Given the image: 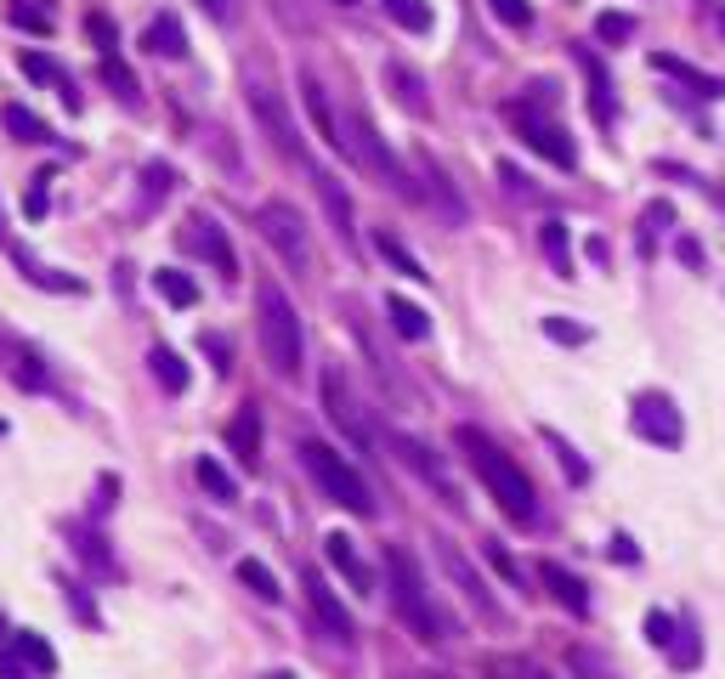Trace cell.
Instances as JSON below:
<instances>
[{"mask_svg":"<svg viewBox=\"0 0 725 679\" xmlns=\"http://www.w3.org/2000/svg\"><path fill=\"white\" fill-rule=\"evenodd\" d=\"M454 442L465 448L470 470L481 476V488H488L499 499V510L516 521V526H534L539 521V499H534V481H527V470L494 442V436H481L476 425H459L454 430Z\"/></svg>","mask_w":725,"mask_h":679,"instance_id":"1","label":"cell"},{"mask_svg":"<svg viewBox=\"0 0 725 679\" xmlns=\"http://www.w3.org/2000/svg\"><path fill=\"white\" fill-rule=\"evenodd\" d=\"M256 328H261V357L278 379H296L301 374V357H307V340H301V317L289 306V295L278 283H261L256 289Z\"/></svg>","mask_w":725,"mask_h":679,"instance_id":"2","label":"cell"},{"mask_svg":"<svg viewBox=\"0 0 725 679\" xmlns=\"http://www.w3.org/2000/svg\"><path fill=\"white\" fill-rule=\"evenodd\" d=\"M385 577H392V600H397V617L408 623V635L425 640V646H443L448 640V617L431 600L425 577H420V561L408 550H385Z\"/></svg>","mask_w":725,"mask_h":679,"instance_id":"3","label":"cell"},{"mask_svg":"<svg viewBox=\"0 0 725 679\" xmlns=\"http://www.w3.org/2000/svg\"><path fill=\"white\" fill-rule=\"evenodd\" d=\"M301 464L312 470V481H318V488L334 499V504H341V510H352V515H374V493H369V481L341 459V453H334L329 442H318V436H307V442H301Z\"/></svg>","mask_w":725,"mask_h":679,"instance_id":"4","label":"cell"},{"mask_svg":"<svg viewBox=\"0 0 725 679\" xmlns=\"http://www.w3.org/2000/svg\"><path fill=\"white\" fill-rule=\"evenodd\" d=\"M256 227H261V238H267V244H272L289 267H296V272H307V267H312L307 221H301V210H296V205H283V199L261 205V210H256Z\"/></svg>","mask_w":725,"mask_h":679,"instance_id":"5","label":"cell"},{"mask_svg":"<svg viewBox=\"0 0 725 679\" xmlns=\"http://www.w3.org/2000/svg\"><path fill=\"white\" fill-rule=\"evenodd\" d=\"M630 425H635V436H646L652 448H681V442H686L681 408H674L669 397H657V391L635 397V408H630Z\"/></svg>","mask_w":725,"mask_h":679,"instance_id":"6","label":"cell"},{"mask_svg":"<svg viewBox=\"0 0 725 679\" xmlns=\"http://www.w3.org/2000/svg\"><path fill=\"white\" fill-rule=\"evenodd\" d=\"M250 108H256L261 130L278 142V154H283V159H307V148H301V130H296V119H289V108L278 103V91H272L267 80H250Z\"/></svg>","mask_w":725,"mask_h":679,"instance_id":"7","label":"cell"},{"mask_svg":"<svg viewBox=\"0 0 725 679\" xmlns=\"http://www.w3.org/2000/svg\"><path fill=\"white\" fill-rule=\"evenodd\" d=\"M346 130H352V154L385 181V187H397V192H408V176H403V165H397V154L392 148H385V142H380V130L363 119V114H352L346 119Z\"/></svg>","mask_w":725,"mask_h":679,"instance_id":"8","label":"cell"},{"mask_svg":"<svg viewBox=\"0 0 725 679\" xmlns=\"http://www.w3.org/2000/svg\"><path fill=\"white\" fill-rule=\"evenodd\" d=\"M510 114H516V130H521V142H527L534 154H545L556 170H572V165H578V148L567 142L561 125H550V119H539V114H527V108H510Z\"/></svg>","mask_w":725,"mask_h":679,"instance_id":"9","label":"cell"},{"mask_svg":"<svg viewBox=\"0 0 725 679\" xmlns=\"http://www.w3.org/2000/svg\"><path fill=\"white\" fill-rule=\"evenodd\" d=\"M301 584H307V606H312V617L323 623V635H329L334 646H352V635H358V623H352V612H346L341 600H334V589L323 584V577H318V572H307V577H301Z\"/></svg>","mask_w":725,"mask_h":679,"instance_id":"10","label":"cell"},{"mask_svg":"<svg viewBox=\"0 0 725 679\" xmlns=\"http://www.w3.org/2000/svg\"><path fill=\"white\" fill-rule=\"evenodd\" d=\"M323 408H329V419H334V425H341V430L352 436V448H363V453H369V425H363V414H358V403H352V391H346L341 368H329V374H323Z\"/></svg>","mask_w":725,"mask_h":679,"instance_id":"11","label":"cell"},{"mask_svg":"<svg viewBox=\"0 0 725 679\" xmlns=\"http://www.w3.org/2000/svg\"><path fill=\"white\" fill-rule=\"evenodd\" d=\"M392 448H397V459H403L408 470H420V476L431 481V488L443 493V504H459V488H454V476L443 470V459L431 453L425 442H414V436H392Z\"/></svg>","mask_w":725,"mask_h":679,"instance_id":"12","label":"cell"},{"mask_svg":"<svg viewBox=\"0 0 725 679\" xmlns=\"http://www.w3.org/2000/svg\"><path fill=\"white\" fill-rule=\"evenodd\" d=\"M187 244L199 250V255H205V261H210V267H216L221 278H238V255H232L227 232H221V227H216L210 216H193V221H187Z\"/></svg>","mask_w":725,"mask_h":679,"instance_id":"13","label":"cell"},{"mask_svg":"<svg viewBox=\"0 0 725 679\" xmlns=\"http://www.w3.org/2000/svg\"><path fill=\"white\" fill-rule=\"evenodd\" d=\"M323 555H329V566L341 572V577H346V584H352L358 595H374V572L363 566V555L352 550V539H346V532H329V539H323Z\"/></svg>","mask_w":725,"mask_h":679,"instance_id":"14","label":"cell"},{"mask_svg":"<svg viewBox=\"0 0 725 679\" xmlns=\"http://www.w3.org/2000/svg\"><path fill=\"white\" fill-rule=\"evenodd\" d=\"M227 448H232L238 464H250V470L261 464V408H256V403L232 414V425H227Z\"/></svg>","mask_w":725,"mask_h":679,"instance_id":"15","label":"cell"},{"mask_svg":"<svg viewBox=\"0 0 725 679\" xmlns=\"http://www.w3.org/2000/svg\"><path fill=\"white\" fill-rule=\"evenodd\" d=\"M301 103H307V114H312V125H318V136L329 142V148H346L341 125H334V114H329V96H323V85L312 74H301Z\"/></svg>","mask_w":725,"mask_h":679,"instance_id":"16","label":"cell"},{"mask_svg":"<svg viewBox=\"0 0 725 679\" xmlns=\"http://www.w3.org/2000/svg\"><path fill=\"white\" fill-rule=\"evenodd\" d=\"M539 577H545V589H550V595H556V600L572 612V617H584V612H590V595H584V584H578V577H572L567 566L545 561V566H539Z\"/></svg>","mask_w":725,"mask_h":679,"instance_id":"17","label":"cell"},{"mask_svg":"<svg viewBox=\"0 0 725 679\" xmlns=\"http://www.w3.org/2000/svg\"><path fill=\"white\" fill-rule=\"evenodd\" d=\"M652 69L669 74V80H681V85H692L697 96H725V80H714V74H703V69H692L681 58H669V52H652Z\"/></svg>","mask_w":725,"mask_h":679,"instance_id":"18","label":"cell"},{"mask_svg":"<svg viewBox=\"0 0 725 679\" xmlns=\"http://www.w3.org/2000/svg\"><path fill=\"white\" fill-rule=\"evenodd\" d=\"M443 566L454 572V584L465 589V600H470V606H481V617H494V612H499V606H494V595L481 589V577H476V572L465 566V555H459L454 544H443Z\"/></svg>","mask_w":725,"mask_h":679,"instance_id":"19","label":"cell"},{"mask_svg":"<svg viewBox=\"0 0 725 679\" xmlns=\"http://www.w3.org/2000/svg\"><path fill=\"white\" fill-rule=\"evenodd\" d=\"M142 45H148L154 58H187V29H182V18H154L148 23V34H142Z\"/></svg>","mask_w":725,"mask_h":679,"instance_id":"20","label":"cell"},{"mask_svg":"<svg viewBox=\"0 0 725 679\" xmlns=\"http://www.w3.org/2000/svg\"><path fill=\"white\" fill-rule=\"evenodd\" d=\"M385 85L397 91V103H403L408 114H420V119L431 114V103H425V80H420L408 63H385Z\"/></svg>","mask_w":725,"mask_h":679,"instance_id":"21","label":"cell"},{"mask_svg":"<svg viewBox=\"0 0 725 679\" xmlns=\"http://www.w3.org/2000/svg\"><path fill=\"white\" fill-rule=\"evenodd\" d=\"M23 74H29V80H40V85H58V91H63V103H69V108H80V91H74V80H69V74H63L52 58H45V52H23Z\"/></svg>","mask_w":725,"mask_h":679,"instance_id":"22","label":"cell"},{"mask_svg":"<svg viewBox=\"0 0 725 679\" xmlns=\"http://www.w3.org/2000/svg\"><path fill=\"white\" fill-rule=\"evenodd\" d=\"M578 69L590 74V108H595V119L612 125V80H607L601 58H595V52H578Z\"/></svg>","mask_w":725,"mask_h":679,"instance_id":"23","label":"cell"},{"mask_svg":"<svg viewBox=\"0 0 725 679\" xmlns=\"http://www.w3.org/2000/svg\"><path fill=\"white\" fill-rule=\"evenodd\" d=\"M318 192H323V205H329V221H334V232L352 244V199H346V187L334 181L329 170H318Z\"/></svg>","mask_w":725,"mask_h":679,"instance_id":"24","label":"cell"},{"mask_svg":"<svg viewBox=\"0 0 725 679\" xmlns=\"http://www.w3.org/2000/svg\"><path fill=\"white\" fill-rule=\"evenodd\" d=\"M385 317H392V328H397L403 340H425V334H431L425 306H414L408 295H392V301H385Z\"/></svg>","mask_w":725,"mask_h":679,"instance_id":"25","label":"cell"},{"mask_svg":"<svg viewBox=\"0 0 725 679\" xmlns=\"http://www.w3.org/2000/svg\"><path fill=\"white\" fill-rule=\"evenodd\" d=\"M374 250H380L385 261H392V267H397L403 278H414V283H425V278H431V272L420 267V255H414V250L403 244V238H392V232H374Z\"/></svg>","mask_w":725,"mask_h":679,"instance_id":"26","label":"cell"},{"mask_svg":"<svg viewBox=\"0 0 725 679\" xmlns=\"http://www.w3.org/2000/svg\"><path fill=\"white\" fill-rule=\"evenodd\" d=\"M154 289H159V301L165 306H193V301H199V283H193L187 272H176V267H165V272H154Z\"/></svg>","mask_w":725,"mask_h":679,"instance_id":"27","label":"cell"},{"mask_svg":"<svg viewBox=\"0 0 725 679\" xmlns=\"http://www.w3.org/2000/svg\"><path fill=\"white\" fill-rule=\"evenodd\" d=\"M148 368H154V379L165 385L170 397H182V391H187V363H182L170 346H154V352H148Z\"/></svg>","mask_w":725,"mask_h":679,"instance_id":"28","label":"cell"},{"mask_svg":"<svg viewBox=\"0 0 725 679\" xmlns=\"http://www.w3.org/2000/svg\"><path fill=\"white\" fill-rule=\"evenodd\" d=\"M238 584H245L256 600H267V606H278V600H283V589H278L272 566H261V561H238Z\"/></svg>","mask_w":725,"mask_h":679,"instance_id":"29","label":"cell"},{"mask_svg":"<svg viewBox=\"0 0 725 679\" xmlns=\"http://www.w3.org/2000/svg\"><path fill=\"white\" fill-rule=\"evenodd\" d=\"M193 476H199V488H205L216 504H238V481H232L216 459H199V464H193Z\"/></svg>","mask_w":725,"mask_h":679,"instance_id":"30","label":"cell"},{"mask_svg":"<svg viewBox=\"0 0 725 679\" xmlns=\"http://www.w3.org/2000/svg\"><path fill=\"white\" fill-rule=\"evenodd\" d=\"M669 662L681 668V673H692V668L703 662V640H697V628H692V623L674 628V640H669Z\"/></svg>","mask_w":725,"mask_h":679,"instance_id":"31","label":"cell"},{"mask_svg":"<svg viewBox=\"0 0 725 679\" xmlns=\"http://www.w3.org/2000/svg\"><path fill=\"white\" fill-rule=\"evenodd\" d=\"M380 7H385V18H392L397 29H408V34L431 29V7H425V0H380Z\"/></svg>","mask_w":725,"mask_h":679,"instance_id":"32","label":"cell"},{"mask_svg":"<svg viewBox=\"0 0 725 679\" xmlns=\"http://www.w3.org/2000/svg\"><path fill=\"white\" fill-rule=\"evenodd\" d=\"M0 119H7V130H12L18 142H52V125L34 119L23 103H7V114H0Z\"/></svg>","mask_w":725,"mask_h":679,"instance_id":"33","label":"cell"},{"mask_svg":"<svg viewBox=\"0 0 725 679\" xmlns=\"http://www.w3.org/2000/svg\"><path fill=\"white\" fill-rule=\"evenodd\" d=\"M12 651H18L34 673H58V651H52V640H40V635H18V640H12Z\"/></svg>","mask_w":725,"mask_h":679,"instance_id":"34","label":"cell"},{"mask_svg":"<svg viewBox=\"0 0 725 679\" xmlns=\"http://www.w3.org/2000/svg\"><path fill=\"white\" fill-rule=\"evenodd\" d=\"M539 244H545V255H550V267H556L561 278H572V250H567V227H561V221H545V232H539Z\"/></svg>","mask_w":725,"mask_h":679,"instance_id":"35","label":"cell"},{"mask_svg":"<svg viewBox=\"0 0 725 679\" xmlns=\"http://www.w3.org/2000/svg\"><path fill=\"white\" fill-rule=\"evenodd\" d=\"M545 442H550V453L561 459V470H567L572 481H590V464H584V459H578V448L567 442V436H556V430H545Z\"/></svg>","mask_w":725,"mask_h":679,"instance_id":"36","label":"cell"},{"mask_svg":"<svg viewBox=\"0 0 725 679\" xmlns=\"http://www.w3.org/2000/svg\"><path fill=\"white\" fill-rule=\"evenodd\" d=\"M85 34L96 40V52H103V58H114V52H120V34H114L108 12H85Z\"/></svg>","mask_w":725,"mask_h":679,"instance_id":"37","label":"cell"},{"mask_svg":"<svg viewBox=\"0 0 725 679\" xmlns=\"http://www.w3.org/2000/svg\"><path fill=\"white\" fill-rule=\"evenodd\" d=\"M488 7L505 29H534V7H527V0H488Z\"/></svg>","mask_w":725,"mask_h":679,"instance_id":"38","label":"cell"},{"mask_svg":"<svg viewBox=\"0 0 725 679\" xmlns=\"http://www.w3.org/2000/svg\"><path fill=\"white\" fill-rule=\"evenodd\" d=\"M595 34H601L607 45H618V40L635 34V18H630V12H601V18H595Z\"/></svg>","mask_w":725,"mask_h":679,"instance_id":"39","label":"cell"},{"mask_svg":"<svg viewBox=\"0 0 725 679\" xmlns=\"http://www.w3.org/2000/svg\"><path fill=\"white\" fill-rule=\"evenodd\" d=\"M674 628H681V617H669V612H646V640H652L657 651H669Z\"/></svg>","mask_w":725,"mask_h":679,"instance_id":"40","label":"cell"},{"mask_svg":"<svg viewBox=\"0 0 725 679\" xmlns=\"http://www.w3.org/2000/svg\"><path fill=\"white\" fill-rule=\"evenodd\" d=\"M103 80H108V85L125 96V103H136V74H131L120 58H103Z\"/></svg>","mask_w":725,"mask_h":679,"instance_id":"41","label":"cell"},{"mask_svg":"<svg viewBox=\"0 0 725 679\" xmlns=\"http://www.w3.org/2000/svg\"><path fill=\"white\" fill-rule=\"evenodd\" d=\"M12 23H18V29H29V34H52V12L29 7V0H18V7H12Z\"/></svg>","mask_w":725,"mask_h":679,"instance_id":"42","label":"cell"},{"mask_svg":"<svg viewBox=\"0 0 725 679\" xmlns=\"http://www.w3.org/2000/svg\"><path fill=\"white\" fill-rule=\"evenodd\" d=\"M567 662H572V673H584V679H618L595 651H584V646H578V651H567Z\"/></svg>","mask_w":725,"mask_h":679,"instance_id":"43","label":"cell"},{"mask_svg":"<svg viewBox=\"0 0 725 679\" xmlns=\"http://www.w3.org/2000/svg\"><path fill=\"white\" fill-rule=\"evenodd\" d=\"M545 334H550V340H561V346H584V340H590V328H584V323H567V317H545Z\"/></svg>","mask_w":725,"mask_h":679,"instance_id":"44","label":"cell"},{"mask_svg":"<svg viewBox=\"0 0 725 679\" xmlns=\"http://www.w3.org/2000/svg\"><path fill=\"white\" fill-rule=\"evenodd\" d=\"M45 205H52V187H45V176H34L29 199H23V216H29V221H40V216H45Z\"/></svg>","mask_w":725,"mask_h":679,"instance_id":"45","label":"cell"},{"mask_svg":"<svg viewBox=\"0 0 725 679\" xmlns=\"http://www.w3.org/2000/svg\"><path fill=\"white\" fill-rule=\"evenodd\" d=\"M142 181H148V199H165V192H170V165H148V170H142Z\"/></svg>","mask_w":725,"mask_h":679,"instance_id":"46","label":"cell"},{"mask_svg":"<svg viewBox=\"0 0 725 679\" xmlns=\"http://www.w3.org/2000/svg\"><path fill=\"white\" fill-rule=\"evenodd\" d=\"M607 555H612V561H623V566H635V561H641V550H635V539H623V532H618V539L607 544Z\"/></svg>","mask_w":725,"mask_h":679,"instance_id":"47","label":"cell"},{"mask_svg":"<svg viewBox=\"0 0 725 679\" xmlns=\"http://www.w3.org/2000/svg\"><path fill=\"white\" fill-rule=\"evenodd\" d=\"M205 352L216 357V368H221V374L232 368V346H227V340H221V334H205Z\"/></svg>","mask_w":725,"mask_h":679,"instance_id":"48","label":"cell"},{"mask_svg":"<svg viewBox=\"0 0 725 679\" xmlns=\"http://www.w3.org/2000/svg\"><path fill=\"white\" fill-rule=\"evenodd\" d=\"M199 7H205L216 23H232V18H238V0H199Z\"/></svg>","mask_w":725,"mask_h":679,"instance_id":"49","label":"cell"},{"mask_svg":"<svg viewBox=\"0 0 725 679\" xmlns=\"http://www.w3.org/2000/svg\"><path fill=\"white\" fill-rule=\"evenodd\" d=\"M488 561H494V566H499V572L510 577V584H521V572H516V561H510V555H505L499 544H488Z\"/></svg>","mask_w":725,"mask_h":679,"instance_id":"50","label":"cell"},{"mask_svg":"<svg viewBox=\"0 0 725 679\" xmlns=\"http://www.w3.org/2000/svg\"><path fill=\"white\" fill-rule=\"evenodd\" d=\"M0 679H29V662L23 657H0Z\"/></svg>","mask_w":725,"mask_h":679,"instance_id":"51","label":"cell"},{"mask_svg":"<svg viewBox=\"0 0 725 679\" xmlns=\"http://www.w3.org/2000/svg\"><path fill=\"white\" fill-rule=\"evenodd\" d=\"M114 493H120V481H114V476H103V488H96V510H108V504H114Z\"/></svg>","mask_w":725,"mask_h":679,"instance_id":"52","label":"cell"},{"mask_svg":"<svg viewBox=\"0 0 725 679\" xmlns=\"http://www.w3.org/2000/svg\"><path fill=\"white\" fill-rule=\"evenodd\" d=\"M267 679H296V673H289V668H272V673H267Z\"/></svg>","mask_w":725,"mask_h":679,"instance_id":"53","label":"cell"},{"mask_svg":"<svg viewBox=\"0 0 725 679\" xmlns=\"http://www.w3.org/2000/svg\"><path fill=\"white\" fill-rule=\"evenodd\" d=\"M527 679H556V673H545V668H534V673H527Z\"/></svg>","mask_w":725,"mask_h":679,"instance_id":"54","label":"cell"},{"mask_svg":"<svg viewBox=\"0 0 725 679\" xmlns=\"http://www.w3.org/2000/svg\"><path fill=\"white\" fill-rule=\"evenodd\" d=\"M719 34H725V7H719Z\"/></svg>","mask_w":725,"mask_h":679,"instance_id":"55","label":"cell"},{"mask_svg":"<svg viewBox=\"0 0 725 679\" xmlns=\"http://www.w3.org/2000/svg\"><path fill=\"white\" fill-rule=\"evenodd\" d=\"M414 679H431V673H414Z\"/></svg>","mask_w":725,"mask_h":679,"instance_id":"56","label":"cell"},{"mask_svg":"<svg viewBox=\"0 0 725 679\" xmlns=\"http://www.w3.org/2000/svg\"><path fill=\"white\" fill-rule=\"evenodd\" d=\"M0 635H7V623H0Z\"/></svg>","mask_w":725,"mask_h":679,"instance_id":"57","label":"cell"},{"mask_svg":"<svg viewBox=\"0 0 725 679\" xmlns=\"http://www.w3.org/2000/svg\"><path fill=\"white\" fill-rule=\"evenodd\" d=\"M341 7H352V0H341Z\"/></svg>","mask_w":725,"mask_h":679,"instance_id":"58","label":"cell"}]
</instances>
